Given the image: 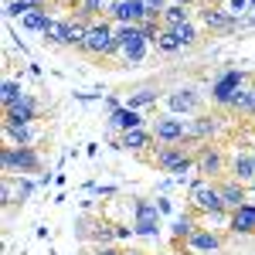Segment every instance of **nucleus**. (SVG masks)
<instances>
[{"label": "nucleus", "mask_w": 255, "mask_h": 255, "mask_svg": "<svg viewBox=\"0 0 255 255\" xmlns=\"http://www.w3.org/2000/svg\"><path fill=\"white\" fill-rule=\"evenodd\" d=\"M194 232H197V225H194V211L187 208V211H184V215H180V218L174 221V245L187 242V238L194 235Z\"/></svg>", "instance_id": "27"}, {"label": "nucleus", "mask_w": 255, "mask_h": 255, "mask_svg": "<svg viewBox=\"0 0 255 255\" xmlns=\"http://www.w3.org/2000/svg\"><path fill=\"white\" fill-rule=\"evenodd\" d=\"M252 82H255L252 72H245V68H228V72H221V75L211 82L208 99H211V106H215L218 113H232Z\"/></svg>", "instance_id": "2"}, {"label": "nucleus", "mask_w": 255, "mask_h": 255, "mask_svg": "<svg viewBox=\"0 0 255 255\" xmlns=\"http://www.w3.org/2000/svg\"><path fill=\"white\" fill-rule=\"evenodd\" d=\"M177 3H191V7H194V3H201V7H208V3H218V0H177Z\"/></svg>", "instance_id": "36"}, {"label": "nucleus", "mask_w": 255, "mask_h": 255, "mask_svg": "<svg viewBox=\"0 0 255 255\" xmlns=\"http://www.w3.org/2000/svg\"><path fill=\"white\" fill-rule=\"evenodd\" d=\"M228 232L232 235H255V204L252 201L228 215Z\"/></svg>", "instance_id": "20"}, {"label": "nucleus", "mask_w": 255, "mask_h": 255, "mask_svg": "<svg viewBox=\"0 0 255 255\" xmlns=\"http://www.w3.org/2000/svg\"><path fill=\"white\" fill-rule=\"evenodd\" d=\"M232 116H245V119H255V82L245 89V96L238 99V106L232 109Z\"/></svg>", "instance_id": "30"}, {"label": "nucleus", "mask_w": 255, "mask_h": 255, "mask_svg": "<svg viewBox=\"0 0 255 255\" xmlns=\"http://www.w3.org/2000/svg\"><path fill=\"white\" fill-rule=\"evenodd\" d=\"M65 24H68V17H61V20H58V17H51L41 38L48 41V44H55V48H61V41H65Z\"/></svg>", "instance_id": "29"}, {"label": "nucleus", "mask_w": 255, "mask_h": 255, "mask_svg": "<svg viewBox=\"0 0 255 255\" xmlns=\"http://www.w3.org/2000/svg\"><path fill=\"white\" fill-rule=\"evenodd\" d=\"M58 7H65V10H79L82 7V0H55Z\"/></svg>", "instance_id": "35"}, {"label": "nucleus", "mask_w": 255, "mask_h": 255, "mask_svg": "<svg viewBox=\"0 0 255 255\" xmlns=\"http://www.w3.org/2000/svg\"><path fill=\"white\" fill-rule=\"evenodd\" d=\"M48 20H51L48 7H38V10H27V14L20 17V27H24V31H38V34H44Z\"/></svg>", "instance_id": "26"}, {"label": "nucleus", "mask_w": 255, "mask_h": 255, "mask_svg": "<svg viewBox=\"0 0 255 255\" xmlns=\"http://www.w3.org/2000/svg\"><path fill=\"white\" fill-rule=\"evenodd\" d=\"M187 20H194L191 3H177V0H170V7L160 14V27H163V31H177V27L187 24Z\"/></svg>", "instance_id": "22"}, {"label": "nucleus", "mask_w": 255, "mask_h": 255, "mask_svg": "<svg viewBox=\"0 0 255 255\" xmlns=\"http://www.w3.org/2000/svg\"><path fill=\"white\" fill-rule=\"evenodd\" d=\"M143 126V116H139L136 109H129V106H119L116 113H109V129L113 133H129V129H139Z\"/></svg>", "instance_id": "21"}, {"label": "nucleus", "mask_w": 255, "mask_h": 255, "mask_svg": "<svg viewBox=\"0 0 255 255\" xmlns=\"http://www.w3.org/2000/svg\"><path fill=\"white\" fill-rule=\"evenodd\" d=\"M157 102H163V89H160L157 82H143V85H136L133 92H126V106L129 109H150V106H157Z\"/></svg>", "instance_id": "16"}, {"label": "nucleus", "mask_w": 255, "mask_h": 255, "mask_svg": "<svg viewBox=\"0 0 255 255\" xmlns=\"http://www.w3.org/2000/svg\"><path fill=\"white\" fill-rule=\"evenodd\" d=\"M218 191H221V201H225L228 215L238 211L242 204H249V187H245V184H238L235 177H221V180H218Z\"/></svg>", "instance_id": "17"}, {"label": "nucleus", "mask_w": 255, "mask_h": 255, "mask_svg": "<svg viewBox=\"0 0 255 255\" xmlns=\"http://www.w3.org/2000/svg\"><path fill=\"white\" fill-rule=\"evenodd\" d=\"M153 48H157V55H180V51H184V44L177 41V34H174V31H163V27H160Z\"/></svg>", "instance_id": "28"}, {"label": "nucleus", "mask_w": 255, "mask_h": 255, "mask_svg": "<svg viewBox=\"0 0 255 255\" xmlns=\"http://www.w3.org/2000/svg\"><path fill=\"white\" fill-rule=\"evenodd\" d=\"M113 146H116V150H133V153H143V157H146V150H153L157 139H153V133H150L146 126H139V129H129V133L116 136Z\"/></svg>", "instance_id": "15"}, {"label": "nucleus", "mask_w": 255, "mask_h": 255, "mask_svg": "<svg viewBox=\"0 0 255 255\" xmlns=\"http://www.w3.org/2000/svg\"><path fill=\"white\" fill-rule=\"evenodd\" d=\"M113 3H116V0H82V7L75 10V14H79L82 20H89V24H92V20H102V17H109V10H113Z\"/></svg>", "instance_id": "24"}, {"label": "nucleus", "mask_w": 255, "mask_h": 255, "mask_svg": "<svg viewBox=\"0 0 255 255\" xmlns=\"http://www.w3.org/2000/svg\"><path fill=\"white\" fill-rule=\"evenodd\" d=\"M252 157H255V146H252Z\"/></svg>", "instance_id": "40"}, {"label": "nucleus", "mask_w": 255, "mask_h": 255, "mask_svg": "<svg viewBox=\"0 0 255 255\" xmlns=\"http://www.w3.org/2000/svg\"><path fill=\"white\" fill-rule=\"evenodd\" d=\"M20 96H27V92L20 89L17 79H7V82H3V92H0V102H3V106H14Z\"/></svg>", "instance_id": "31"}, {"label": "nucleus", "mask_w": 255, "mask_h": 255, "mask_svg": "<svg viewBox=\"0 0 255 255\" xmlns=\"http://www.w3.org/2000/svg\"><path fill=\"white\" fill-rule=\"evenodd\" d=\"M218 136V116L215 113H197L191 116V143H211Z\"/></svg>", "instance_id": "19"}, {"label": "nucleus", "mask_w": 255, "mask_h": 255, "mask_svg": "<svg viewBox=\"0 0 255 255\" xmlns=\"http://www.w3.org/2000/svg\"><path fill=\"white\" fill-rule=\"evenodd\" d=\"M228 177H235L238 184H245V187H252L255 184V157H252V150L249 153H232L228 157Z\"/></svg>", "instance_id": "18"}, {"label": "nucleus", "mask_w": 255, "mask_h": 255, "mask_svg": "<svg viewBox=\"0 0 255 255\" xmlns=\"http://www.w3.org/2000/svg\"><path fill=\"white\" fill-rule=\"evenodd\" d=\"M123 255H150V252H143V249H123Z\"/></svg>", "instance_id": "37"}, {"label": "nucleus", "mask_w": 255, "mask_h": 255, "mask_svg": "<svg viewBox=\"0 0 255 255\" xmlns=\"http://www.w3.org/2000/svg\"><path fill=\"white\" fill-rule=\"evenodd\" d=\"M150 133L160 146H170V143H191V119L184 116H170V113H160L150 123Z\"/></svg>", "instance_id": "7"}, {"label": "nucleus", "mask_w": 255, "mask_h": 255, "mask_svg": "<svg viewBox=\"0 0 255 255\" xmlns=\"http://www.w3.org/2000/svg\"><path fill=\"white\" fill-rule=\"evenodd\" d=\"M89 34V20H82L79 14H72L68 24H65V41H61V48H72V51H79L82 41Z\"/></svg>", "instance_id": "23"}, {"label": "nucleus", "mask_w": 255, "mask_h": 255, "mask_svg": "<svg viewBox=\"0 0 255 255\" xmlns=\"http://www.w3.org/2000/svg\"><path fill=\"white\" fill-rule=\"evenodd\" d=\"M252 17H255V3H252Z\"/></svg>", "instance_id": "39"}, {"label": "nucleus", "mask_w": 255, "mask_h": 255, "mask_svg": "<svg viewBox=\"0 0 255 255\" xmlns=\"http://www.w3.org/2000/svg\"><path fill=\"white\" fill-rule=\"evenodd\" d=\"M177 41L184 44V51H191V48H197L201 44V38H204V27H201V20H187V24H180L174 31Z\"/></svg>", "instance_id": "25"}, {"label": "nucleus", "mask_w": 255, "mask_h": 255, "mask_svg": "<svg viewBox=\"0 0 255 255\" xmlns=\"http://www.w3.org/2000/svg\"><path fill=\"white\" fill-rule=\"evenodd\" d=\"M133 232H136V235H150V238L157 235L160 232V204L139 197L136 208H133Z\"/></svg>", "instance_id": "13"}, {"label": "nucleus", "mask_w": 255, "mask_h": 255, "mask_svg": "<svg viewBox=\"0 0 255 255\" xmlns=\"http://www.w3.org/2000/svg\"><path fill=\"white\" fill-rule=\"evenodd\" d=\"M197 20H201V27L211 31V34H235L242 17H232L225 3H208V7L197 10Z\"/></svg>", "instance_id": "10"}, {"label": "nucleus", "mask_w": 255, "mask_h": 255, "mask_svg": "<svg viewBox=\"0 0 255 255\" xmlns=\"http://www.w3.org/2000/svg\"><path fill=\"white\" fill-rule=\"evenodd\" d=\"M41 119V102L34 96H20L14 106H3V123L10 126H31Z\"/></svg>", "instance_id": "11"}, {"label": "nucleus", "mask_w": 255, "mask_h": 255, "mask_svg": "<svg viewBox=\"0 0 255 255\" xmlns=\"http://www.w3.org/2000/svg\"><path fill=\"white\" fill-rule=\"evenodd\" d=\"M249 197H252V201H255V184H252V187H249Z\"/></svg>", "instance_id": "38"}, {"label": "nucleus", "mask_w": 255, "mask_h": 255, "mask_svg": "<svg viewBox=\"0 0 255 255\" xmlns=\"http://www.w3.org/2000/svg\"><path fill=\"white\" fill-rule=\"evenodd\" d=\"M79 55H85L89 61H113L116 58V24L109 17L92 20L89 24V34L82 41Z\"/></svg>", "instance_id": "3"}, {"label": "nucleus", "mask_w": 255, "mask_h": 255, "mask_svg": "<svg viewBox=\"0 0 255 255\" xmlns=\"http://www.w3.org/2000/svg\"><path fill=\"white\" fill-rule=\"evenodd\" d=\"M146 44L150 41L143 38V27H136V24H116V55L126 65H136V61L146 58Z\"/></svg>", "instance_id": "6"}, {"label": "nucleus", "mask_w": 255, "mask_h": 255, "mask_svg": "<svg viewBox=\"0 0 255 255\" xmlns=\"http://www.w3.org/2000/svg\"><path fill=\"white\" fill-rule=\"evenodd\" d=\"M187 208L194 215H211V218H225L228 208L221 201V191H218V180H208V177H197L187 191Z\"/></svg>", "instance_id": "4"}, {"label": "nucleus", "mask_w": 255, "mask_h": 255, "mask_svg": "<svg viewBox=\"0 0 255 255\" xmlns=\"http://www.w3.org/2000/svg\"><path fill=\"white\" fill-rule=\"evenodd\" d=\"M180 245H184L187 255H218L225 249V238L218 235L215 228H197L194 235L187 238V242H180ZM180 245H177V249H180Z\"/></svg>", "instance_id": "12"}, {"label": "nucleus", "mask_w": 255, "mask_h": 255, "mask_svg": "<svg viewBox=\"0 0 255 255\" xmlns=\"http://www.w3.org/2000/svg\"><path fill=\"white\" fill-rule=\"evenodd\" d=\"M0 167L7 177H27V174H41L44 160H41L38 146H3L0 150Z\"/></svg>", "instance_id": "5"}, {"label": "nucleus", "mask_w": 255, "mask_h": 255, "mask_svg": "<svg viewBox=\"0 0 255 255\" xmlns=\"http://www.w3.org/2000/svg\"><path fill=\"white\" fill-rule=\"evenodd\" d=\"M85 255H123V249L119 245H92V252Z\"/></svg>", "instance_id": "34"}, {"label": "nucleus", "mask_w": 255, "mask_h": 255, "mask_svg": "<svg viewBox=\"0 0 255 255\" xmlns=\"http://www.w3.org/2000/svg\"><path fill=\"white\" fill-rule=\"evenodd\" d=\"M163 109H167L170 116L191 119V116H197V113L204 109V96H201L197 89H191V85H180V89L163 92Z\"/></svg>", "instance_id": "8"}, {"label": "nucleus", "mask_w": 255, "mask_h": 255, "mask_svg": "<svg viewBox=\"0 0 255 255\" xmlns=\"http://www.w3.org/2000/svg\"><path fill=\"white\" fill-rule=\"evenodd\" d=\"M143 160L150 167H157L160 174L187 177L191 170H197V143H170V146H160L157 143Z\"/></svg>", "instance_id": "1"}, {"label": "nucleus", "mask_w": 255, "mask_h": 255, "mask_svg": "<svg viewBox=\"0 0 255 255\" xmlns=\"http://www.w3.org/2000/svg\"><path fill=\"white\" fill-rule=\"evenodd\" d=\"M194 174L208 177V180H221L228 177V153L215 146V143H201L197 146V170Z\"/></svg>", "instance_id": "9"}, {"label": "nucleus", "mask_w": 255, "mask_h": 255, "mask_svg": "<svg viewBox=\"0 0 255 255\" xmlns=\"http://www.w3.org/2000/svg\"><path fill=\"white\" fill-rule=\"evenodd\" d=\"M225 7H228L232 17H249V14H252V0H228Z\"/></svg>", "instance_id": "32"}, {"label": "nucleus", "mask_w": 255, "mask_h": 255, "mask_svg": "<svg viewBox=\"0 0 255 255\" xmlns=\"http://www.w3.org/2000/svg\"><path fill=\"white\" fill-rule=\"evenodd\" d=\"M109 20L113 24H143V20H150L146 14V3L143 0H116L113 3V10H109Z\"/></svg>", "instance_id": "14"}, {"label": "nucleus", "mask_w": 255, "mask_h": 255, "mask_svg": "<svg viewBox=\"0 0 255 255\" xmlns=\"http://www.w3.org/2000/svg\"><path fill=\"white\" fill-rule=\"evenodd\" d=\"M143 3H146V14H150L153 20H160V14L170 7V0H143Z\"/></svg>", "instance_id": "33"}]
</instances>
